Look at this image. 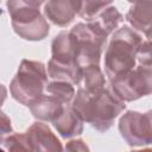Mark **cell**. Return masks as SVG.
<instances>
[{
    "label": "cell",
    "mask_w": 152,
    "mask_h": 152,
    "mask_svg": "<svg viewBox=\"0 0 152 152\" xmlns=\"http://www.w3.org/2000/svg\"><path fill=\"white\" fill-rule=\"evenodd\" d=\"M70 107L83 122L90 124L99 132H106L113 126L114 120L126 108V104L107 88L87 91L80 87Z\"/></svg>",
    "instance_id": "1"
},
{
    "label": "cell",
    "mask_w": 152,
    "mask_h": 152,
    "mask_svg": "<svg viewBox=\"0 0 152 152\" xmlns=\"http://www.w3.org/2000/svg\"><path fill=\"white\" fill-rule=\"evenodd\" d=\"M142 42V37L127 25L113 33L104 52V72L109 81L131 71L138 65Z\"/></svg>",
    "instance_id": "2"
},
{
    "label": "cell",
    "mask_w": 152,
    "mask_h": 152,
    "mask_svg": "<svg viewBox=\"0 0 152 152\" xmlns=\"http://www.w3.org/2000/svg\"><path fill=\"white\" fill-rule=\"evenodd\" d=\"M48 82L46 66L42 62L23 59L10 83V91L17 102L28 107L45 91Z\"/></svg>",
    "instance_id": "3"
},
{
    "label": "cell",
    "mask_w": 152,
    "mask_h": 152,
    "mask_svg": "<svg viewBox=\"0 0 152 152\" xmlns=\"http://www.w3.org/2000/svg\"><path fill=\"white\" fill-rule=\"evenodd\" d=\"M7 11L14 32L25 40L38 42L48 37L50 26L46 18L34 7L23 0H7Z\"/></svg>",
    "instance_id": "4"
},
{
    "label": "cell",
    "mask_w": 152,
    "mask_h": 152,
    "mask_svg": "<svg viewBox=\"0 0 152 152\" xmlns=\"http://www.w3.org/2000/svg\"><path fill=\"white\" fill-rule=\"evenodd\" d=\"M112 93L124 102H132L147 96L152 90L151 65L138 64L131 71L109 81Z\"/></svg>",
    "instance_id": "5"
},
{
    "label": "cell",
    "mask_w": 152,
    "mask_h": 152,
    "mask_svg": "<svg viewBox=\"0 0 152 152\" xmlns=\"http://www.w3.org/2000/svg\"><path fill=\"white\" fill-rule=\"evenodd\" d=\"M70 33L75 42L77 64L82 69L88 65H99L107 39L99 36L87 23H77Z\"/></svg>",
    "instance_id": "6"
},
{
    "label": "cell",
    "mask_w": 152,
    "mask_h": 152,
    "mask_svg": "<svg viewBox=\"0 0 152 152\" xmlns=\"http://www.w3.org/2000/svg\"><path fill=\"white\" fill-rule=\"evenodd\" d=\"M119 132L131 147L146 146L152 142V112L127 110L119 119Z\"/></svg>",
    "instance_id": "7"
},
{
    "label": "cell",
    "mask_w": 152,
    "mask_h": 152,
    "mask_svg": "<svg viewBox=\"0 0 152 152\" xmlns=\"http://www.w3.org/2000/svg\"><path fill=\"white\" fill-rule=\"evenodd\" d=\"M30 151H62L63 146L59 139L43 121L32 124L25 132Z\"/></svg>",
    "instance_id": "8"
},
{
    "label": "cell",
    "mask_w": 152,
    "mask_h": 152,
    "mask_svg": "<svg viewBox=\"0 0 152 152\" xmlns=\"http://www.w3.org/2000/svg\"><path fill=\"white\" fill-rule=\"evenodd\" d=\"M81 0H48L44 5V15L53 25L65 27L78 14Z\"/></svg>",
    "instance_id": "9"
},
{
    "label": "cell",
    "mask_w": 152,
    "mask_h": 152,
    "mask_svg": "<svg viewBox=\"0 0 152 152\" xmlns=\"http://www.w3.org/2000/svg\"><path fill=\"white\" fill-rule=\"evenodd\" d=\"M65 106L68 104H64L53 95L44 91L28 106V108L37 120L43 122H52L63 112Z\"/></svg>",
    "instance_id": "10"
},
{
    "label": "cell",
    "mask_w": 152,
    "mask_h": 152,
    "mask_svg": "<svg viewBox=\"0 0 152 152\" xmlns=\"http://www.w3.org/2000/svg\"><path fill=\"white\" fill-rule=\"evenodd\" d=\"M124 20L122 14L114 6H107L95 14L91 19L87 20V24L102 38L107 39L115 28Z\"/></svg>",
    "instance_id": "11"
},
{
    "label": "cell",
    "mask_w": 152,
    "mask_h": 152,
    "mask_svg": "<svg viewBox=\"0 0 152 152\" xmlns=\"http://www.w3.org/2000/svg\"><path fill=\"white\" fill-rule=\"evenodd\" d=\"M126 20L135 31L142 32L145 37L150 39L152 30V0L133 4L126 14Z\"/></svg>",
    "instance_id": "12"
},
{
    "label": "cell",
    "mask_w": 152,
    "mask_h": 152,
    "mask_svg": "<svg viewBox=\"0 0 152 152\" xmlns=\"http://www.w3.org/2000/svg\"><path fill=\"white\" fill-rule=\"evenodd\" d=\"M52 125L59 135L64 139L78 137L83 132V121L72 110L70 104L64 107L63 112L52 121Z\"/></svg>",
    "instance_id": "13"
},
{
    "label": "cell",
    "mask_w": 152,
    "mask_h": 152,
    "mask_svg": "<svg viewBox=\"0 0 152 152\" xmlns=\"http://www.w3.org/2000/svg\"><path fill=\"white\" fill-rule=\"evenodd\" d=\"M52 59L62 63H77L76 48L70 31L59 32L51 43Z\"/></svg>",
    "instance_id": "14"
},
{
    "label": "cell",
    "mask_w": 152,
    "mask_h": 152,
    "mask_svg": "<svg viewBox=\"0 0 152 152\" xmlns=\"http://www.w3.org/2000/svg\"><path fill=\"white\" fill-rule=\"evenodd\" d=\"M48 76L55 81H65L74 86L80 84L82 68L77 63H62L52 58L48 62Z\"/></svg>",
    "instance_id": "15"
},
{
    "label": "cell",
    "mask_w": 152,
    "mask_h": 152,
    "mask_svg": "<svg viewBox=\"0 0 152 152\" xmlns=\"http://www.w3.org/2000/svg\"><path fill=\"white\" fill-rule=\"evenodd\" d=\"M81 88L87 91H97L106 86L104 75L99 65H88L82 69L81 75Z\"/></svg>",
    "instance_id": "16"
},
{
    "label": "cell",
    "mask_w": 152,
    "mask_h": 152,
    "mask_svg": "<svg viewBox=\"0 0 152 152\" xmlns=\"http://www.w3.org/2000/svg\"><path fill=\"white\" fill-rule=\"evenodd\" d=\"M45 93L53 95L58 100H61L64 104H70L74 96H75V88L74 84L65 82V81H55L48 82L45 87Z\"/></svg>",
    "instance_id": "17"
},
{
    "label": "cell",
    "mask_w": 152,
    "mask_h": 152,
    "mask_svg": "<svg viewBox=\"0 0 152 152\" xmlns=\"http://www.w3.org/2000/svg\"><path fill=\"white\" fill-rule=\"evenodd\" d=\"M112 2L113 0H81V8L78 15L86 20H89L101 10L109 6Z\"/></svg>",
    "instance_id": "18"
},
{
    "label": "cell",
    "mask_w": 152,
    "mask_h": 152,
    "mask_svg": "<svg viewBox=\"0 0 152 152\" xmlns=\"http://www.w3.org/2000/svg\"><path fill=\"white\" fill-rule=\"evenodd\" d=\"M4 146L8 151H30L25 133H12L4 141Z\"/></svg>",
    "instance_id": "19"
},
{
    "label": "cell",
    "mask_w": 152,
    "mask_h": 152,
    "mask_svg": "<svg viewBox=\"0 0 152 152\" xmlns=\"http://www.w3.org/2000/svg\"><path fill=\"white\" fill-rule=\"evenodd\" d=\"M12 133H13V128H12L11 119L4 112L0 110V144H4L6 138Z\"/></svg>",
    "instance_id": "20"
},
{
    "label": "cell",
    "mask_w": 152,
    "mask_h": 152,
    "mask_svg": "<svg viewBox=\"0 0 152 152\" xmlns=\"http://www.w3.org/2000/svg\"><path fill=\"white\" fill-rule=\"evenodd\" d=\"M65 150H68V151H88L89 147L86 145V142L82 139H72L66 142Z\"/></svg>",
    "instance_id": "21"
},
{
    "label": "cell",
    "mask_w": 152,
    "mask_h": 152,
    "mask_svg": "<svg viewBox=\"0 0 152 152\" xmlns=\"http://www.w3.org/2000/svg\"><path fill=\"white\" fill-rule=\"evenodd\" d=\"M6 97H7V88L2 83H0V108L4 104Z\"/></svg>",
    "instance_id": "22"
},
{
    "label": "cell",
    "mask_w": 152,
    "mask_h": 152,
    "mask_svg": "<svg viewBox=\"0 0 152 152\" xmlns=\"http://www.w3.org/2000/svg\"><path fill=\"white\" fill-rule=\"evenodd\" d=\"M24 1L27 2V4H30V5H32V6L40 7V5H42L43 2H45L46 0H24Z\"/></svg>",
    "instance_id": "23"
},
{
    "label": "cell",
    "mask_w": 152,
    "mask_h": 152,
    "mask_svg": "<svg viewBox=\"0 0 152 152\" xmlns=\"http://www.w3.org/2000/svg\"><path fill=\"white\" fill-rule=\"evenodd\" d=\"M128 2H131V4H135V2H139V1H144V0H127Z\"/></svg>",
    "instance_id": "24"
}]
</instances>
